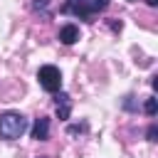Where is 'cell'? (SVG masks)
<instances>
[{
	"label": "cell",
	"mask_w": 158,
	"mask_h": 158,
	"mask_svg": "<svg viewBox=\"0 0 158 158\" xmlns=\"http://www.w3.org/2000/svg\"><path fill=\"white\" fill-rule=\"evenodd\" d=\"M77 40H79V27L72 25V22H67V25L59 30V42H62V44H74Z\"/></svg>",
	"instance_id": "cell-6"
},
{
	"label": "cell",
	"mask_w": 158,
	"mask_h": 158,
	"mask_svg": "<svg viewBox=\"0 0 158 158\" xmlns=\"http://www.w3.org/2000/svg\"><path fill=\"white\" fill-rule=\"evenodd\" d=\"M54 101H57V118H59V121H67L69 114H72V99H69L64 91H59V94L54 96Z\"/></svg>",
	"instance_id": "cell-4"
},
{
	"label": "cell",
	"mask_w": 158,
	"mask_h": 158,
	"mask_svg": "<svg viewBox=\"0 0 158 158\" xmlns=\"http://www.w3.org/2000/svg\"><path fill=\"white\" fill-rule=\"evenodd\" d=\"M37 79H40V86H42L44 91H49V94H57V91L62 89V72H59L54 64H44V67H40Z\"/></svg>",
	"instance_id": "cell-2"
},
{
	"label": "cell",
	"mask_w": 158,
	"mask_h": 158,
	"mask_svg": "<svg viewBox=\"0 0 158 158\" xmlns=\"http://www.w3.org/2000/svg\"><path fill=\"white\" fill-rule=\"evenodd\" d=\"M146 2H148L151 7H156V5H158V0H146Z\"/></svg>",
	"instance_id": "cell-10"
},
{
	"label": "cell",
	"mask_w": 158,
	"mask_h": 158,
	"mask_svg": "<svg viewBox=\"0 0 158 158\" xmlns=\"http://www.w3.org/2000/svg\"><path fill=\"white\" fill-rule=\"evenodd\" d=\"M143 111H146L148 116H156V111H158V101H156V96H148V99H146Z\"/></svg>",
	"instance_id": "cell-7"
},
{
	"label": "cell",
	"mask_w": 158,
	"mask_h": 158,
	"mask_svg": "<svg viewBox=\"0 0 158 158\" xmlns=\"http://www.w3.org/2000/svg\"><path fill=\"white\" fill-rule=\"evenodd\" d=\"M126 2H136V0H126Z\"/></svg>",
	"instance_id": "cell-12"
},
{
	"label": "cell",
	"mask_w": 158,
	"mask_h": 158,
	"mask_svg": "<svg viewBox=\"0 0 158 158\" xmlns=\"http://www.w3.org/2000/svg\"><path fill=\"white\" fill-rule=\"evenodd\" d=\"M27 131V118L20 111H5L0 114V138L15 141Z\"/></svg>",
	"instance_id": "cell-1"
},
{
	"label": "cell",
	"mask_w": 158,
	"mask_h": 158,
	"mask_svg": "<svg viewBox=\"0 0 158 158\" xmlns=\"http://www.w3.org/2000/svg\"><path fill=\"white\" fill-rule=\"evenodd\" d=\"M99 2H101V5H104V7H106V2H109V0H99Z\"/></svg>",
	"instance_id": "cell-11"
},
{
	"label": "cell",
	"mask_w": 158,
	"mask_h": 158,
	"mask_svg": "<svg viewBox=\"0 0 158 158\" xmlns=\"http://www.w3.org/2000/svg\"><path fill=\"white\" fill-rule=\"evenodd\" d=\"M99 10H104V5L99 0H67L64 2V12H72L77 17H91Z\"/></svg>",
	"instance_id": "cell-3"
},
{
	"label": "cell",
	"mask_w": 158,
	"mask_h": 158,
	"mask_svg": "<svg viewBox=\"0 0 158 158\" xmlns=\"http://www.w3.org/2000/svg\"><path fill=\"white\" fill-rule=\"evenodd\" d=\"M32 138L35 141H47L49 138V118L47 116H40L32 126Z\"/></svg>",
	"instance_id": "cell-5"
},
{
	"label": "cell",
	"mask_w": 158,
	"mask_h": 158,
	"mask_svg": "<svg viewBox=\"0 0 158 158\" xmlns=\"http://www.w3.org/2000/svg\"><path fill=\"white\" fill-rule=\"evenodd\" d=\"M156 136H158V128H156V123L148 128V141H156Z\"/></svg>",
	"instance_id": "cell-9"
},
{
	"label": "cell",
	"mask_w": 158,
	"mask_h": 158,
	"mask_svg": "<svg viewBox=\"0 0 158 158\" xmlns=\"http://www.w3.org/2000/svg\"><path fill=\"white\" fill-rule=\"evenodd\" d=\"M49 0H32V10H47Z\"/></svg>",
	"instance_id": "cell-8"
}]
</instances>
